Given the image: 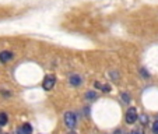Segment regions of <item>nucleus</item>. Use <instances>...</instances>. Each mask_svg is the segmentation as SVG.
<instances>
[{
    "mask_svg": "<svg viewBox=\"0 0 158 134\" xmlns=\"http://www.w3.org/2000/svg\"><path fill=\"white\" fill-rule=\"evenodd\" d=\"M64 123L69 128H74L76 124H77V117H76V115L73 113V112H67V113L64 115Z\"/></svg>",
    "mask_w": 158,
    "mask_h": 134,
    "instance_id": "f257e3e1",
    "label": "nucleus"
},
{
    "mask_svg": "<svg viewBox=\"0 0 158 134\" xmlns=\"http://www.w3.org/2000/svg\"><path fill=\"white\" fill-rule=\"evenodd\" d=\"M55 84H56V78H55V75L49 74V75L45 77L44 83H42V87H44V89H46V91H51V89L55 87Z\"/></svg>",
    "mask_w": 158,
    "mask_h": 134,
    "instance_id": "f03ea898",
    "label": "nucleus"
},
{
    "mask_svg": "<svg viewBox=\"0 0 158 134\" xmlns=\"http://www.w3.org/2000/svg\"><path fill=\"white\" fill-rule=\"evenodd\" d=\"M137 120V109L136 108H129L127 112H126V122L129 124H133Z\"/></svg>",
    "mask_w": 158,
    "mask_h": 134,
    "instance_id": "7ed1b4c3",
    "label": "nucleus"
},
{
    "mask_svg": "<svg viewBox=\"0 0 158 134\" xmlns=\"http://www.w3.org/2000/svg\"><path fill=\"white\" fill-rule=\"evenodd\" d=\"M13 53L11 52H9V51H3L2 53H0V62H3V63H6V62H10V60L13 59Z\"/></svg>",
    "mask_w": 158,
    "mask_h": 134,
    "instance_id": "20e7f679",
    "label": "nucleus"
},
{
    "mask_svg": "<svg viewBox=\"0 0 158 134\" xmlns=\"http://www.w3.org/2000/svg\"><path fill=\"white\" fill-rule=\"evenodd\" d=\"M70 84H72V85H74V87L80 85V84H81L80 75H72V77H70Z\"/></svg>",
    "mask_w": 158,
    "mask_h": 134,
    "instance_id": "39448f33",
    "label": "nucleus"
},
{
    "mask_svg": "<svg viewBox=\"0 0 158 134\" xmlns=\"http://www.w3.org/2000/svg\"><path fill=\"white\" fill-rule=\"evenodd\" d=\"M95 87H97V88H101L104 92H109V91H110V87L109 85H105V84H101V83H95Z\"/></svg>",
    "mask_w": 158,
    "mask_h": 134,
    "instance_id": "423d86ee",
    "label": "nucleus"
},
{
    "mask_svg": "<svg viewBox=\"0 0 158 134\" xmlns=\"http://www.w3.org/2000/svg\"><path fill=\"white\" fill-rule=\"evenodd\" d=\"M7 115L4 113V112H2V113H0V126H6L7 124Z\"/></svg>",
    "mask_w": 158,
    "mask_h": 134,
    "instance_id": "0eeeda50",
    "label": "nucleus"
},
{
    "mask_svg": "<svg viewBox=\"0 0 158 134\" xmlns=\"http://www.w3.org/2000/svg\"><path fill=\"white\" fill-rule=\"evenodd\" d=\"M23 130H24L25 134H31V133H32V127H31L30 123H24V126H23Z\"/></svg>",
    "mask_w": 158,
    "mask_h": 134,
    "instance_id": "6e6552de",
    "label": "nucleus"
},
{
    "mask_svg": "<svg viewBox=\"0 0 158 134\" xmlns=\"http://www.w3.org/2000/svg\"><path fill=\"white\" fill-rule=\"evenodd\" d=\"M85 98L87 99H95L97 98V94L94 92V91H93V92H91V91H88V92L85 94Z\"/></svg>",
    "mask_w": 158,
    "mask_h": 134,
    "instance_id": "1a4fd4ad",
    "label": "nucleus"
},
{
    "mask_svg": "<svg viewBox=\"0 0 158 134\" xmlns=\"http://www.w3.org/2000/svg\"><path fill=\"white\" fill-rule=\"evenodd\" d=\"M152 131H154L155 134H158V120H155V122L152 123Z\"/></svg>",
    "mask_w": 158,
    "mask_h": 134,
    "instance_id": "9d476101",
    "label": "nucleus"
},
{
    "mask_svg": "<svg viewBox=\"0 0 158 134\" xmlns=\"http://www.w3.org/2000/svg\"><path fill=\"white\" fill-rule=\"evenodd\" d=\"M140 120H141V123H143V124H147V122H148V117H147V115H141Z\"/></svg>",
    "mask_w": 158,
    "mask_h": 134,
    "instance_id": "9b49d317",
    "label": "nucleus"
},
{
    "mask_svg": "<svg viewBox=\"0 0 158 134\" xmlns=\"http://www.w3.org/2000/svg\"><path fill=\"white\" fill-rule=\"evenodd\" d=\"M122 98H123V102H129V94H123Z\"/></svg>",
    "mask_w": 158,
    "mask_h": 134,
    "instance_id": "f8f14e48",
    "label": "nucleus"
},
{
    "mask_svg": "<svg viewBox=\"0 0 158 134\" xmlns=\"http://www.w3.org/2000/svg\"><path fill=\"white\" fill-rule=\"evenodd\" d=\"M131 134H143V131H141L140 128H136V130L131 131Z\"/></svg>",
    "mask_w": 158,
    "mask_h": 134,
    "instance_id": "ddd939ff",
    "label": "nucleus"
},
{
    "mask_svg": "<svg viewBox=\"0 0 158 134\" xmlns=\"http://www.w3.org/2000/svg\"><path fill=\"white\" fill-rule=\"evenodd\" d=\"M18 134H25V133H24V130H23V127L18 128Z\"/></svg>",
    "mask_w": 158,
    "mask_h": 134,
    "instance_id": "4468645a",
    "label": "nucleus"
},
{
    "mask_svg": "<svg viewBox=\"0 0 158 134\" xmlns=\"http://www.w3.org/2000/svg\"><path fill=\"white\" fill-rule=\"evenodd\" d=\"M141 73H143V75H146V77H148V73H147L146 70H141Z\"/></svg>",
    "mask_w": 158,
    "mask_h": 134,
    "instance_id": "2eb2a0df",
    "label": "nucleus"
},
{
    "mask_svg": "<svg viewBox=\"0 0 158 134\" xmlns=\"http://www.w3.org/2000/svg\"><path fill=\"white\" fill-rule=\"evenodd\" d=\"M70 134H76V133H70Z\"/></svg>",
    "mask_w": 158,
    "mask_h": 134,
    "instance_id": "dca6fc26",
    "label": "nucleus"
},
{
    "mask_svg": "<svg viewBox=\"0 0 158 134\" xmlns=\"http://www.w3.org/2000/svg\"><path fill=\"white\" fill-rule=\"evenodd\" d=\"M0 134H2V131H0Z\"/></svg>",
    "mask_w": 158,
    "mask_h": 134,
    "instance_id": "f3484780",
    "label": "nucleus"
},
{
    "mask_svg": "<svg viewBox=\"0 0 158 134\" xmlns=\"http://www.w3.org/2000/svg\"><path fill=\"white\" fill-rule=\"evenodd\" d=\"M6 134H7V133H6Z\"/></svg>",
    "mask_w": 158,
    "mask_h": 134,
    "instance_id": "a211bd4d",
    "label": "nucleus"
}]
</instances>
